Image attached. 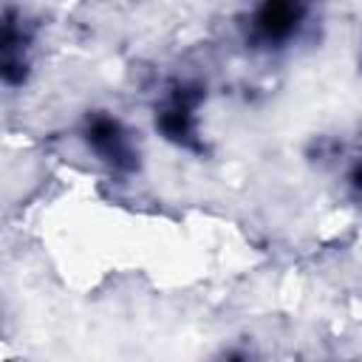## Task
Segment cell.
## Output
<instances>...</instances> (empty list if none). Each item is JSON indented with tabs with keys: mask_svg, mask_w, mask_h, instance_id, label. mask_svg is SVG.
Here are the masks:
<instances>
[{
	"mask_svg": "<svg viewBox=\"0 0 362 362\" xmlns=\"http://www.w3.org/2000/svg\"><path fill=\"white\" fill-rule=\"evenodd\" d=\"M354 187L359 189V195H362V164L356 167V173H354Z\"/></svg>",
	"mask_w": 362,
	"mask_h": 362,
	"instance_id": "2",
	"label": "cell"
},
{
	"mask_svg": "<svg viewBox=\"0 0 362 362\" xmlns=\"http://www.w3.org/2000/svg\"><path fill=\"white\" fill-rule=\"evenodd\" d=\"M85 136H88V144H90L105 161H110L113 167L130 164L133 147H130V139H127V133L122 130V124H119L116 119H110V116H96V119H90Z\"/></svg>",
	"mask_w": 362,
	"mask_h": 362,
	"instance_id": "1",
	"label": "cell"
}]
</instances>
